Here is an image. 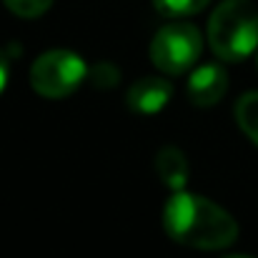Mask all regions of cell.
<instances>
[{
	"label": "cell",
	"mask_w": 258,
	"mask_h": 258,
	"mask_svg": "<svg viewBox=\"0 0 258 258\" xmlns=\"http://www.w3.org/2000/svg\"><path fill=\"white\" fill-rule=\"evenodd\" d=\"M163 231L175 243L196 251H221L238 238V223L226 208L188 190H173L166 201Z\"/></svg>",
	"instance_id": "obj_1"
},
{
	"label": "cell",
	"mask_w": 258,
	"mask_h": 258,
	"mask_svg": "<svg viewBox=\"0 0 258 258\" xmlns=\"http://www.w3.org/2000/svg\"><path fill=\"white\" fill-rule=\"evenodd\" d=\"M208 45L226 63L248 58L258 48V8L251 0H223L208 20Z\"/></svg>",
	"instance_id": "obj_2"
},
{
	"label": "cell",
	"mask_w": 258,
	"mask_h": 258,
	"mask_svg": "<svg viewBox=\"0 0 258 258\" xmlns=\"http://www.w3.org/2000/svg\"><path fill=\"white\" fill-rule=\"evenodd\" d=\"M86 76L88 66L78 53L66 48H53L35 58L30 68V86L43 98L60 100L76 93L86 81Z\"/></svg>",
	"instance_id": "obj_3"
},
{
	"label": "cell",
	"mask_w": 258,
	"mask_h": 258,
	"mask_svg": "<svg viewBox=\"0 0 258 258\" xmlns=\"http://www.w3.org/2000/svg\"><path fill=\"white\" fill-rule=\"evenodd\" d=\"M203 50V35L190 23H168L163 25L151 43V60L161 73L180 76L185 73Z\"/></svg>",
	"instance_id": "obj_4"
},
{
	"label": "cell",
	"mask_w": 258,
	"mask_h": 258,
	"mask_svg": "<svg viewBox=\"0 0 258 258\" xmlns=\"http://www.w3.org/2000/svg\"><path fill=\"white\" fill-rule=\"evenodd\" d=\"M228 90V76L218 63H206L198 66L185 83V95L193 105L198 108H211L216 105Z\"/></svg>",
	"instance_id": "obj_5"
},
{
	"label": "cell",
	"mask_w": 258,
	"mask_h": 258,
	"mask_svg": "<svg viewBox=\"0 0 258 258\" xmlns=\"http://www.w3.org/2000/svg\"><path fill=\"white\" fill-rule=\"evenodd\" d=\"M173 86L161 76H146L138 78L125 93V105L138 115H156L166 108L171 100Z\"/></svg>",
	"instance_id": "obj_6"
},
{
	"label": "cell",
	"mask_w": 258,
	"mask_h": 258,
	"mask_svg": "<svg viewBox=\"0 0 258 258\" xmlns=\"http://www.w3.org/2000/svg\"><path fill=\"white\" fill-rule=\"evenodd\" d=\"M156 173L171 190H183V185L188 180V158H185V153L175 146H163L156 156Z\"/></svg>",
	"instance_id": "obj_7"
},
{
	"label": "cell",
	"mask_w": 258,
	"mask_h": 258,
	"mask_svg": "<svg viewBox=\"0 0 258 258\" xmlns=\"http://www.w3.org/2000/svg\"><path fill=\"white\" fill-rule=\"evenodd\" d=\"M236 120H238V128L258 146V90H251L238 98Z\"/></svg>",
	"instance_id": "obj_8"
},
{
	"label": "cell",
	"mask_w": 258,
	"mask_h": 258,
	"mask_svg": "<svg viewBox=\"0 0 258 258\" xmlns=\"http://www.w3.org/2000/svg\"><path fill=\"white\" fill-rule=\"evenodd\" d=\"M211 0H153L156 10L166 18H188L201 13Z\"/></svg>",
	"instance_id": "obj_9"
},
{
	"label": "cell",
	"mask_w": 258,
	"mask_h": 258,
	"mask_svg": "<svg viewBox=\"0 0 258 258\" xmlns=\"http://www.w3.org/2000/svg\"><path fill=\"white\" fill-rule=\"evenodd\" d=\"M3 3L18 18H40L53 5V0H3Z\"/></svg>",
	"instance_id": "obj_10"
},
{
	"label": "cell",
	"mask_w": 258,
	"mask_h": 258,
	"mask_svg": "<svg viewBox=\"0 0 258 258\" xmlns=\"http://www.w3.org/2000/svg\"><path fill=\"white\" fill-rule=\"evenodd\" d=\"M8 76H10V63H8V55L0 50V93L8 86Z\"/></svg>",
	"instance_id": "obj_11"
},
{
	"label": "cell",
	"mask_w": 258,
	"mask_h": 258,
	"mask_svg": "<svg viewBox=\"0 0 258 258\" xmlns=\"http://www.w3.org/2000/svg\"><path fill=\"white\" fill-rule=\"evenodd\" d=\"M226 258H251V256H226Z\"/></svg>",
	"instance_id": "obj_12"
}]
</instances>
